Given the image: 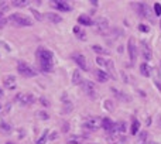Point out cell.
<instances>
[{
  "instance_id": "1",
  "label": "cell",
  "mask_w": 161,
  "mask_h": 144,
  "mask_svg": "<svg viewBox=\"0 0 161 144\" xmlns=\"http://www.w3.org/2000/svg\"><path fill=\"white\" fill-rule=\"evenodd\" d=\"M35 55H37L38 64H40V68H41L42 72H52V69H54L52 52L45 48H42V47H40L35 51Z\"/></svg>"
},
{
  "instance_id": "2",
  "label": "cell",
  "mask_w": 161,
  "mask_h": 144,
  "mask_svg": "<svg viewBox=\"0 0 161 144\" xmlns=\"http://www.w3.org/2000/svg\"><path fill=\"white\" fill-rule=\"evenodd\" d=\"M8 21H10L13 25H17V27H31V25L34 24L31 18H29L27 16H23L20 13L10 14V16H8Z\"/></svg>"
},
{
  "instance_id": "3",
  "label": "cell",
  "mask_w": 161,
  "mask_h": 144,
  "mask_svg": "<svg viewBox=\"0 0 161 144\" xmlns=\"http://www.w3.org/2000/svg\"><path fill=\"white\" fill-rule=\"evenodd\" d=\"M133 7L136 8V12L139 16L144 17V18H149V20H153L151 17V10H150V6L146 3H133Z\"/></svg>"
},
{
  "instance_id": "4",
  "label": "cell",
  "mask_w": 161,
  "mask_h": 144,
  "mask_svg": "<svg viewBox=\"0 0 161 144\" xmlns=\"http://www.w3.org/2000/svg\"><path fill=\"white\" fill-rule=\"evenodd\" d=\"M17 71H18V74H20L21 76H24V78H33V76L37 75V72H35L31 66L27 65V64L23 61H20L17 64Z\"/></svg>"
},
{
  "instance_id": "5",
  "label": "cell",
  "mask_w": 161,
  "mask_h": 144,
  "mask_svg": "<svg viewBox=\"0 0 161 144\" xmlns=\"http://www.w3.org/2000/svg\"><path fill=\"white\" fill-rule=\"evenodd\" d=\"M83 127L86 130H91V132H96L99 127H102V120L99 117H88L83 122Z\"/></svg>"
},
{
  "instance_id": "6",
  "label": "cell",
  "mask_w": 161,
  "mask_h": 144,
  "mask_svg": "<svg viewBox=\"0 0 161 144\" xmlns=\"http://www.w3.org/2000/svg\"><path fill=\"white\" fill-rule=\"evenodd\" d=\"M95 24H96L98 33L102 34V35H106L107 30H109V21H107V18H105V17H99V18L96 20Z\"/></svg>"
},
{
  "instance_id": "7",
  "label": "cell",
  "mask_w": 161,
  "mask_h": 144,
  "mask_svg": "<svg viewBox=\"0 0 161 144\" xmlns=\"http://www.w3.org/2000/svg\"><path fill=\"white\" fill-rule=\"evenodd\" d=\"M82 89L89 98H92V99L96 98V86H95V83L93 82H91V81H83L82 82Z\"/></svg>"
},
{
  "instance_id": "8",
  "label": "cell",
  "mask_w": 161,
  "mask_h": 144,
  "mask_svg": "<svg viewBox=\"0 0 161 144\" xmlns=\"http://www.w3.org/2000/svg\"><path fill=\"white\" fill-rule=\"evenodd\" d=\"M127 51H129V57H130V61L136 62V58H137V47H136V41L134 38H129V42H127Z\"/></svg>"
},
{
  "instance_id": "9",
  "label": "cell",
  "mask_w": 161,
  "mask_h": 144,
  "mask_svg": "<svg viewBox=\"0 0 161 144\" xmlns=\"http://www.w3.org/2000/svg\"><path fill=\"white\" fill-rule=\"evenodd\" d=\"M16 99L21 105H24V106L25 105H33V103L35 102V98H34L31 93H17Z\"/></svg>"
},
{
  "instance_id": "10",
  "label": "cell",
  "mask_w": 161,
  "mask_h": 144,
  "mask_svg": "<svg viewBox=\"0 0 161 144\" xmlns=\"http://www.w3.org/2000/svg\"><path fill=\"white\" fill-rule=\"evenodd\" d=\"M72 59H74V61L76 62V64H78V66L81 68V69L88 71V64H86V59H85V57H83L82 54H79V52L72 54Z\"/></svg>"
},
{
  "instance_id": "11",
  "label": "cell",
  "mask_w": 161,
  "mask_h": 144,
  "mask_svg": "<svg viewBox=\"0 0 161 144\" xmlns=\"http://www.w3.org/2000/svg\"><path fill=\"white\" fill-rule=\"evenodd\" d=\"M3 85L6 89L8 91H14L17 86V82H16V78L13 76V75H6L3 78Z\"/></svg>"
},
{
  "instance_id": "12",
  "label": "cell",
  "mask_w": 161,
  "mask_h": 144,
  "mask_svg": "<svg viewBox=\"0 0 161 144\" xmlns=\"http://www.w3.org/2000/svg\"><path fill=\"white\" fill-rule=\"evenodd\" d=\"M51 6H52V7H55L57 10H59V12H66V13H68V12H71V10H72V7H71L66 2H64V0L51 2Z\"/></svg>"
},
{
  "instance_id": "13",
  "label": "cell",
  "mask_w": 161,
  "mask_h": 144,
  "mask_svg": "<svg viewBox=\"0 0 161 144\" xmlns=\"http://www.w3.org/2000/svg\"><path fill=\"white\" fill-rule=\"evenodd\" d=\"M102 127H103L105 130L109 133V136L115 134V123H113V122H112L109 117H105V119H102Z\"/></svg>"
},
{
  "instance_id": "14",
  "label": "cell",
  "mask_w": 161,
  "mask_h": 144,
  "mask_svg": "<svg viewBox=\"0 0 161 144\" xmlns=\"http://www.w3.org/2000/svg\"><path fill=\"white\" fill-rule=\"evenodd\" d=\"M141 54H143L144 59H147V61H150V59H151V57H153L151 49H150L149 44H147L146 41H141Z\"/></svg>"
},
{
  "instance_id": "15",
  "label": "cell",
  "mask_w": 161,
  "mask_h": 144,
  "mask_svg": "<svg viewBox=\"0 0 161 144\" xmlns=\"http://www.w3.org/2000/svg\"><path fill=\"white\" fill-rule=\"evenodd\" d=\"M110 91H112V93H113L116 98L119 99V100H123V102H130V100H132V98H130V96L126 95V93H123V92L117 91L116 88H110Z\"/></svg>"
},
{
  "instance_id": "16",
  "label": "cell",
  "mask_w": 161,
  "mask_h": 144,
  "mask_svg": "<svg viewBox=\"0 0 161 144\" xmlns=\"http://www.w3.org/2000/svg\"><path fill=\"white\" fill-rule=\"evenodd\" d=\"M95 76H96V79H98L99 82H102V83L109 81V74L105 72V71H102V69H96L95 71Z\"/></svg>"
},
{
  "instance_id": "17",
  "label": "cell",
  "mask_w": 161,
  "mask_h": 144,
  "mask_svg": "<svg viewBox=\"0 0 161 144\" xmlns=\"http://www.w3.org/2000/svg\"><path fill=\"white\" fill-rule=\"evenodd\" d=\"M45 18H47V20H50V23H54V24H58V23H61V21H62L61 16L57 14V13H47Z\"/></svg>"
},
{
  "instance_id": "18",
  "label": "cell",
  "mask_w": 161,
  "mask_h": 144,
  "mask_svg": "<svg viewBox=\"0 0 161 144\" xmlns=\"http://www.w3.org/2000/svg\"><path fill=\"white\" fill-rule=\"evenodd\" d=\"M78 23L82 25H93L92 18L89 16H86V14H81V16L78 17Z\"/></svg>"
},
{
  "instance_id": "19",
  "label": "cell",
  "mask_w": 161,
  "mask_h": 144,
  "mask_svg": "<svg viewBox=\"0 0 161 144\" xmlns=\"http://www.w3.org/2000/svg\"><path fill=\"white\" fill-rule=\"evenodd\" d=\"M83 79H82V75H81V72H79L78 69L74 71V74H72V83L74 85H82Z\"/></svg>"
},
{
  "instance_id": "20",
  "label": "cell",
  "mask_w": 161,
  "mask_h": 144,
  "mask_svg": "<svg viewBox=\"0 0 161 144\" xmlns=\"http://www.w3.org/2000/svg\"><path fill=\"white\" fill-rule=\"evenodd\" d=\"M124 132H126V123L124 122L115 123V134H123Z\"/></svg>"
},
{
  "instance_id": "21",
  "label": "cell",
  "mask_w": 161,
  "mask_h": 144,
  "mask_svg": "<svg viewBox=\"0 0 161 144\" xmlns=\"http://www.w3.org/2000/svg\"><path fill=\"white\" fill-rule=\"evenodd\" d=\"M140 74L143 75V76H150L151 75V68L149 66V64H146V62H143L140 65Z\"/></svg>"
},
{
  "instance_id": "22",
  "label": "cell",
  "mask_w": 161,
  "mask_h": 144,
  "mask_svg": "<svg viewBox=\"0 0 161 144\" xmlns=\"http://www.w3.org/2000/svg\"><path fill=\"white\" fill-rule=\"evenodd\" d=\"M74 33L76 34V37H78L79 40H82V41H85V40H86V33L79 28V25H75V27H74Z\"/></svg>"
},
{
  "instance_id": "23",
  "label": "cell",
  "mask_w": 161,
  "mask_h": 144,
  "mask_svg": "<svg viewBox=\"0 0 161 144\" xmlns=\"http://www.w3.org/2000/svg\"><path fill=\"white\" fill-rule=\"evenodd\" d=\"M74 110V105H72V102H69V100H64V109H62V113H71V112Z\"/></svg>"
},
{
  "instance_id": "24",
  "label": "cell",
  "mask_w": 161,
  "mask_h": 144,
  "mask_svg": "<svg viewBox=\"0 0 161 144\" xmlns=\"http://www.w3.org/2000/svg\"><path fill=\"white\" fill-rule=\"evenodd\" d=\"M12 4L14 7H27L30 4V0H13Z\"/></svg>"
},
{
  "instance_id": "25",
  "label": "cell",
  "mask_w": 161,
  "mask_h": 144,
  "mask_svg": "<svg viewBox=\"0 0 161 144\" xmlns=\"http://www.w3.org/2000/svg\"><path fill=\"white\" fill-rule=\"evenodd\" d=\"M139 129H140V122H139L137 119H133V123H132V130H130L133 136H136L137 133H139Z\"/></svg>"
},
{
  "instance_id": "26",
  "label": "cell",
  "mask_w": 161,
  "mask_h": 144,
  "mask_svg": "<svg viewBox=\"0 0 161 144\" xmlns=\"http://www.w3.org/2000/svg\"><path fill=\"white\" fill-rule=\"evenodd\" d=\"M92 49L98 54H102V55H109V54H110L109 52V49L103 48V47H100V45H92Z\"/></svg>"
},
{
  "instance_id": "27",
  "label": "cell",
  "mask_w": 161,
  "mask_h": 144,
  "mask_svg": "<svg viewBox=\"0 0 161 144\" xmlns=\"http://www.w3.org/2000/svg\"><path fill=\"white\" fill-rule=\"evenodd\" d=\"M106 68H107V71L110 72L112 76H113V78H116V74H115V64H113V61L107 59V62H106Z\"/></svg>"
},
{
  "instance_id": "28",
  "label": "cell",
  "mask_w": 161,
  "mask_h": 144,
  "mask_svg": "<svg viewBox=\"0 0 161 144\" xmlns=\"http://www.w3.org/2000/svg\"><path fill=\"white\" fill-rule=\"evenodd\" d=\"M147 132H140L139 134V139H137V144H146L147 143Z\"/></svg>"
},
{
  "instance_id": "29",
  "label": "cell",
  "mask_w": 161,
  "mask_h": 144,
  "mask_svg": "<svg viewBox=\"0 0 161 144\" xmlns=\"http://www.w3.org/2000/svg\"><path fill=\"white\" fill-rule=\"evenodd\" d=\"M47 140H48V130H44V133L40 136V139L37 140V143H35V144H45Z\"/></svg>"
},
{
  "instance_id": "30",
  "label": "cell",
  "mask_w": 161,
  "mask_h": 144,
  "mask_svg": "<svg viewBox=\"0 0 161 144\" xmlns=\"http://www.w3.org/2000/svg\"><path fill=\"white\" fill-rule=\"evenodd\" d=\"M81 141H82V137L72 136V137H69V139L66 140V143H68V144H81Z\"/></svg>"
},
{
  "instance_id": "31",
  "label": "cell",
  "mask_w": 161,
  "mask_h": 144,
  "mask_svg": "<svg viewBox=\"0 0 161 144\" xmlns=\"http://www.w3.org/2000/svg\"><path fill=\"white\" fill-rule=\"evenodd\" d=\"M30 12H31V14H33L34 17H35V20H38V21H41V20H42L41 13H40V12H37L35 8H30Z\"/></svg>"
},
{
  "instance_id": "32",
  "label": "cell",
  "mask_w": 161,
  "mask_h": 144,
  "mask_svg": "<svg viewBox=\"0 0 161 144\" xmlns=\"http://www.w3.org/2000/svg\"><path fill=\"white\" fill-rule=\"evenodd\" d=\"M0 130H3V132H6V133H10V130H12V126L2 122V123H0Z\"/></svg>"
},
{
  "instance_id": "33",
  "label": "cell",
  "mask_w": 161,
  "mask_h": 144,
  "mask_svg": "<svg viewBox=\"0 0 161 144\" xmlns=\"http://www.w3.org/2000/svg\"><path fill=\"white\" fill-rule=\"evenodd\" d=\"M106 62H107V59H105V58H102V57L96 58V64L100 66H106Z\"/></svg>"
},
{
  "instance_id": "34",
  "label": "cell",
  "mask_w": 161,
  "mask_h": 144,
  "mask_svg": "<svg viewBox=\"0 0 161 144\" xmlns=\"http://www.w3.org/2000/svg\"><path fill=\"white\" fill-rule=\"evenodd\" d=\"M154 14H156V16H161V4L160 3L154 4Z\"/></svg>"
},
{
  "instance_id": "35",
  "label": "cell",
  "mask_w": 161,
  "mask_h": 144,
  "mask_svg": "<svg viewBox=\"0 0 161 144\" xmlns=\"http://www.w3.org/2000/svg\"><path fill=\"white\" fill-rule=\"evenodd\" d=\"M37 116L40 117V119H42V120L50 119V115H48L47 112H38V113H37Z\"/></svg>"
},
{
  "instance_id": "36",
  "label": "cell",
  "mask_w": 161,
  "mask_h": 144,
  "mask_svg": "<svg viewBox=\"0 0 161 144\" xmlns=\"http://www.w3.org/2000/svg\"><path fill=\"white\" fill-rule=\"evenodd\" d=\"M139 30H140V31H143V33H149V31H150V28L147 27V25H144V24L139 25Z\"/></svg>"
},
{
  "instance_id": "37",
  "label": "cell",
  "mask_w": 161,
  "mask_h": 144,
  "mask_svg": "<svg viewBox=\"0 0 161 144\" xmlns=\"http://www.w3.org/2000/svg\"><path fill=\"white\" fill-rule=\"evenodd\" d=\"M8 18H6L3 14V12H0V24H6V21H7Z\"/></svg>"
},
{
  "instance_id": "38",
  "label": "cell",
  "mask_w": 161,
  "mask_h": 144,
  "mask_svg": "<svg viewBox=\"0 0 161 144\" xmlns=\"http://www.w3.org/2000/svg\"><path fill=\"white\" fill-rule=\"evenodd\" d=\"M0 8H2V12H4V10L8 8V4L6 2H0Z\"/></svg>"
},
{
  "instance_id": "39",
  "label": "cell",
  "mask_w": 161,
  "mask_h": 144,
  "mask_svg": "<svg viewBox=\"0 0 161 144\" xmlns=\"http://www.w3.org/2000/svg\"><path fill=\"white\" fill-rule=\"evenodd\" d=\"M40 103H41L42 106H50V103L47 102V99H45V98H40Z\"/></svg>"
},
{
  "instance_id": "40",
  "label": "cell",
  "mask_w": 161,
  "mask_h": 144,
  "mask_svg": "<svg viewBox=\"0 0 161 144\" xmlns=\"http://www.w3.org/2000/svg\"><path fill=\"white\" fill-rule=\"evenodd\" d=\"M105 107H107L109 110H113V106L110 105V100H106V103H105Z\"/></svg>"
},
{
  "instance_id": "41",
  "label": "cell",
  "mask_w": 161,
  "mask_h": 144,
  "mask_svg": "<svg viewBox=\"0 0 161 144\" xmlns=\"http://www.w3.org/2000/svg\"><path fill=\"white\" fill-rule=\"evenodd\" d=\"M57 137H58V133L57 132H52V133H51V136H50V140H55Z\"/></svg>"
},
{
  "instance_id": "42",
  "label": "cell",
  "mask_w": 161,
  "mask_h": 144,
  "mask_svg": "<svg viewBox=\"0 0 161 144\" xmlns=\"http://www.w3.org/2000/svg\"><path fill=\"white\" fill-rule=\"evenodd\" d=\"M146 144H158V143H156V141H147Z\"/></svg>"
},
{
  "instance_id": "43",
  "label": "cell",
  "mask_w": 161,
  "mask_h": 144,
  "mask_svg": "<svg viewBox=\"0 0 161 144\" xmlns=\"http://www.w3.org/2000/svg\"><path fill=\"white\" fill-rule=\"evenodd\" d=\"M2 96H3V89L0 88V98H2Z\"/></svg>"
},
{
  "instance_id": "44",
  "label": "cell",
  "mask_w": 161,
  "mask_h": 144,
  "mask_svg": "<svg viewBox=\"0 0 161 144\" xmlns=\"http://www.w3.org/2000/svg\"><path fill=\"white\" fill-rule=\"evenodd\" d=\"M160 27H161V21H160Z\"/></svg>"
},
{
  "instance_id": "45",
  "label": "cell",
  "mask_w": 161,
  "mask_h": 144,
  "mask_svg": "<svg viewBox=\"0 0 161 144\" xmlns=\"http://www.w3.org/2000/svg\"><path fill=\"white\" fill-rule=\"evenodd\" d=\"M0 107H2V105H0Z\"/></svg>"
},
{
  "instance_id": "46",
  "label": "cell",
  "mask_w": 161,
  "mask_h": 144,
  "mask_svg": "<svg viewBox=\"0 0 161 144\" xmlns=\"http://www.w3.org/2000/svg\"><path fill=\"white\" fill-rule=\"evenodd\" d=\"M8 144H12V143H8Z\"/></svg>"
}]
</instances>
